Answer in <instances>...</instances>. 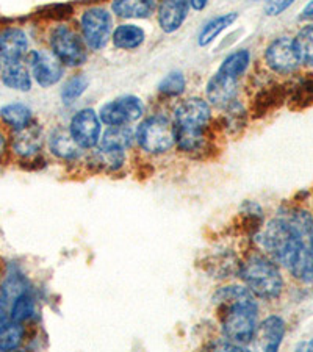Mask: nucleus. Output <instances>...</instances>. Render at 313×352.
<instances>
[{
  "label": "nucleus",
  "mask_w": 313,
  "mask_h": 352,
  "mask_svg": "<svg viewBox=\"0 0 313 352\" xmlns=\"http://www.w3.org/2000/svg\"><path fill=\"white\" fill-rule=\"evenodd\" d=\"M221 310V322L227 340L238 346L252 342L257 329V302L249 288L226 287L215 296Z\"/></svg>",
  "instance_id": "nucleus-1"
},
{
  "label": "nucleus",
  "mask_w": 313,
  "mask_h": 352,
  "mask_svg": "<svg viewBox=\"0 0 313 352\" xmlns=\"http://www.w3.org/2000/svg\"><path fill=\"white\" fill-rule=\"evenodd\" d=\"M210 107L206 100L193 98L182 102L175 110V143L182 151L196 152L206 143V129L210 122Z\"/></svg>",
  "instance_id": "nucleus-2"
},
{
  "label": "nucleus",
  "mask_w": 313,
  "mask_h": 352,
  "mask_svg": "<svg viewBox=\"0 0 313 352\" xmlns=\"http://www.w3.org/2000/svg\"><path fill=\"white\" fill-rule=\"evenodd\" d=\"M241 279L250 293L263 299H276L281 296L283 280L277 266L263 255H252L243 263L240 270Z\"/></svg>",
  "instance_id": "nucleus-3"
},
{
  "label": "nucleus",
  "mask_w": 313,
  "mask_h": 352,
  "mask_svg": "<svg viewBox=\"0 0 313 352\" xmlns=\"http://www.w3.org/2000/svg\"><path fill=\"white\" fill-rule=\"evenodd\" d=\"M259 243L266 252L271 254V257L276 262L288 268L298 249L303 246L305 240L296 235L283 219H272L261 229L259 234Z\"/></svg>",
  "instance_id": "nucleus-4"
},
{
  "label": "nucleus",
  "mask_w": 313,
  "mask_h": 352,
  "mask_svg": "<svg viewBox=\"0 0 313 352\" xmlns=\"http://www.w3.org/2000/svg\"><path fill=\"white\" fill-rule=\"evenodd\" d=\"M136 140L149 154H164L175 144L174 124L164 116L147 118L136 132Z\"/></svg>",
  "instance_id": "nucleus-5"
},
{
  "label": "nucleus",
  "mask_w": 313,
  "mask_h": 352,
  "mask_svg": "<svg viewBox=\"0 0 313 352\" xmlns=\"http://www.w3.org/2000/svg\"><path fill=\"white\" fill-rule=\"evenodd\" d=\"M50 45L63 65L80 66L87 60V45L77 32L66 25L56 27L50 36Z\"/></svg>",
  "instance_id": "nucleus-6"
},
{
  "label": "nucleus",
  "mask_w": 313,
  "mask_h": 352,
  "mask_svg": "<svg viewBox=\"0 0 313 352\" xmlns=\"http://www.w3.org/2000/svg\"><path fill=\"white\" fill-rule=\"evenodd\" d=\"M85 44L93 50L104 49L111 36V18L104 8H89L82 16Z\"/></svg>",
  "instance_id": "nucleus-7"
},
{
  "label": "nucleus",
  "mask_w": 313,
  "mask_h": 352,
  "mask_svg": "<svg viewBox=\"0 0 313 352\" xmlns=\"http://www.w3.org/2000/svg\"><path fill=\"white\" fill-rule=\"evenodd\" d=\"M144 105L135 96H124V98L108 102L100 109L102 122L108 126H129L143 116Z\"/></svg>",
  "instance_id": "nucleus-8"
},
{
  "label": "nucleus",
  "mask_w": 313,
  "mask_h": 352,
  "mask_svg": "<svg viewBox=\"0 0 313 352\" xmlns=\"http://www.w3.org/2000/svg\"><path fill=\"white\" fill-rule=\"evenodd\" d=\"M265 60L272 71L290 74L299 66L301 60L293 38L281 36L272 41L265 52Z\"/></svg>",
  "instance_id": "nucleus-9"
},
{
  "label": "nucleus",
  "mask_w": 313,
  "mask_h": 352,
  "mask_svg": "<svg viewBox=\"0 0 313 352\" xmlns=\"http://www.w3.org/2000/svg\"><path fill=\"white\" fill-rule=\"evenodd\" d=\"M69 133L82 149H91L98 144L100 136V121L96 111L85 109L76 113L71 121Z\"/></svg>",
  "instance_id": "nucleus-10"
},
{
  "label": "nucleus",
  "mask_w": 313,
  "mask_h": 352,
  "mask_svg": "<svg viewBox=\"0 0 313 352\" xmlns=\"http://www.w3.org/2000/svg\"><path fill=\"white\" fill-rule=\"evenodd\" d=\"M32 74L39 87L49 88L60 82L63 76V63L52 50H35L30 54Z\"/></svg>",
  "instance_id": "nucleus-11"
},
{
  "label": "nucleus",
  "mask_w": 313,
  "mask_h": 352,
  "mask_svg": "<svg viewBox=\"0 0 313 352\" xmlns=\"http://www.w3.org/2000/svg\"><path fill=\"white\" fill-rule=\"evenodd\" d=\"M238 80H240V77H237L235 74L219 67L218 72H216L207 83L208 100L212 102L213 105L226 107L229 102L233 100Z\"/></svg>",
  "instance_id": "nucleus-12"
},
{
  "label": "nucleus",
  "mask_w": 313,
  "mask_h": 352,
  "mask_svg": "<svg viewBox=\"0 0 313 352\" xmlns=\"http://www.w3.org/2000/svg\"><path fill=\"white\" fill-rule=\"evenodd\" d=\"M283 335H285V322L279 316H270L257 326L254 333L255 346L261 351L274 352L281 346Z\"/></svg>",
  "instance_id": "nucleus-13"
},
{
  "label": "nucleus",
  "mask_w": 313,
  "mask_h": 352,
  "mask_svg": "<svg viewBox=\"0 0 313 352\" xmlns=\"http://www.w3.org/2000/svg\"><path fill=\"white\" fill-rule=\"evenodd\" d=\"M28 49L25 33L21 28H7L0 32V61L11 63L24 58Z\"/></svg>",
  "instance_id": "nucleus-14"
},
{
  "label": "nucleus",
  "mask_w": 313,
  "mask_h": 352,
  "mask_svg": "<svg viewBox=\"0 0 313 352\" xmlns=\"http://www.w3.org/2000/svg\"><path fill=\"white\" fill-rule=\"evenodd\" d=\"M190 0H163L158 8V24L164 33L179 30L186 19Z\"/></svg>",
  "instance_id": "nucleus-15"
},
{
  "label": "nucleus",
  "mask_w": 313,
  "mask_h": 352,
  "mask_svg": "<svg viewBox=\"0 0 313 352\" xmlns=\"http://www.w3.org/2000/svg\"><path fill=\"white\" fill-rule=\"evenodd\" d=\"M43 146V130L36 124L30 122L28 126L16 130L11 147L14 154L19 157H33Z\"/></svg>",
  "instance_id": "nucleus-16"
},
{
  "label": "nucleus",
  "mask_w": 313,
  "mask_h": 352,
  "mask_svg": "<svg viewBox=\"0 0 313 352\" xmlns=\"http://www.w3.org/2000/svg\"><path fill=\"white\" fill-rule=\"evenodd\" d=\"M2 82L5 87L16 91H30L32 88V76L27 66L21 61H11V63H3Z\"/></svg>",
  "instance_id": "nucleus-17"
},
{
  "label": "nucleus",
  "mask_w": 313,
  "mask_h": 352,
  "mask_svg": "<svg viewBox=\"0 0 313 352\" xmlns=\"http://www.w3.org/2000/svg\"><path fill=\"white\" fill-rule=\"evenodd\" d=\"M49 146L52 154L58 158H63V160H74V158L80 155L82 151V147L74 141L69 130L63 129L55 130V132L50 135Z\"/></svg>",
  "instance_id": "nucleus-18"
},
{
  "label": "nucleus",
  "mask_w": 313,
  "mask_h": 352,
  "mask_svg": "<svg viewBox=\"0 0 313 352\" xmlns=\"http://www.w3.org/2000/svg\"><path fill=\"white\" fill-rule=\"evenodd\" d=\"M287 270H290L296 279L307 283L313 282V248L310 244L303 243Z\"/></svg>",
  "instance_id": "nucleus-19"
},
{
  "label": "nucleus",
  "mask_w": 313,
  "mask_h": 352,
  "mask_svg": "<svg viewBox=\"0 0 313 352\" xmlns=\"http://www.w3.org/2000/svg\"><path fill=\"white\" fill-rule=\"evenodd\" d=\"M155 8V0H113V11L121 18H147Z\"/></svg>",
  "instance_id": "nucleus-20"
},
{
  "label": "nucleus",
  "mask_w": 313,
  "mask_h": 352,
  "mask_svg": "<svg viewBox=\"0 0 313 352\" xmlns=\"http://www.w3.org/2000/svg\"><path fill=\"white\" fill-rule=\"evenodd\" d=\"M146 33L141 27L132 25V24H124L119 25L115 33H113V43L118 49L122 50H133L138 49L141 44L144 43Z\"/></svg>",
  "instance_id": "nucleus-21"
},
{
  "label": "nucleus",
  "mask_w": 313,
  "mask_h": 352,
  "mask_svg": "<svg viewBox=\"0 0 313 352\" xmlns=\"http://www.w3.org/2000/svg\"><path fill=\"white\" fill-rule=\"evenodd\" d=\"M133 130L129 126H110L107 130L104 138H102V146L104 149L110 151H121L124 152L127 147L133 143Z\"/></svg>",
  "instance_id": "nucleus-22"
},
{
  "label": "nucleus",
  "mask_w": 313,
  "mask_h": 352,
  "mask_svg": "<svg viewBox=\"0 0 313 352\" xmlns=\"http://www.w3.org/2000/svg\"><path fill=\"white\" fill-rule=\"evenodd\" d=\"M0 118L11 129L19 130L32 122V111L24 104H8L0 109Z\"/></svg>",
  "instance_id": "nucleus-23"
},
{
  "label": "nucleus",
  "mask_w": 313,
  "mask_h": 352,
  "mask_svg": "<svg viewBox=\"0 0 313 352\" xmlns=\"http://www.w3.org/2000/svg\"><path fill=\"white\" fill-rule=\"evenodd\" d=\"M237 18H238L237 13H227V14L219 16V18H215L210 22H207L201 30V33H199V38H197L199 45H208L221 32H224L227 27H230L233 22L237 21Z\"/></svg>",
  "instance_id": "nucleus-24"
},
{
  "label": "nucleus",
  "mask_w": 313,
  "mask_h": 352,
  "mask_svg": "<svg viewBox=\"0 0 313 352\" xmlns=\"http://www.w3.org/2000/svg\"><path fill=\"white\" fill-rule=\"evenodd\" d=\"M11 321L14 322H24L35 315V299L32 294L25 292L19 294L18 298L13 300V307L10 310Z\"/></svg>",
  "instance_id": "nucleus-25"
},
{
  "label": "nucleus",
  "mask_w": 313,
  "mask_h": 352,
  "mask_svg": "<svg viewBox=\"0 0 313 352\" xmlns=\"http://www.w3.org/2000/svg\"><path fill=\"white\" fill-rule=\"evenodd\" d=\"M301 63L313 66V25H307L294 38Z\"/></svg>",
  "instance_id": "nucleus-26"
},
{
  "label": "nucleus",
  "mask_w": 313,
  "mask_h": 352,
  "mask_svg": "<svg viewBox=\"0 0 313 352\" xmlns=\"http://www.w3.org/2000/svg\"><path fill=\"white\" fill-rule=\"evenodd\" d=\"M24 338V329L21 322L11 321L10 324L0 332V351H13L19 348Z\"/></svg>",
  "instance_id": "nucleus-27"
},
{
  "label": "nucleus",
  "mask_w": 313,
  "mask_h": 352,
  "mask_svg": "<svg viewBox=\"0 0 313 352\" xmlns=\"http://www.w3.org/2000/svg\"><path fill=\"white\" fill-rule=\"evenodd\" d=\"M88 87V80L85 76H74L71 80H67L61 89V99L66 105L76 102L85 93Z\"/></svg>",
  "instance_id": "nucleus-28"
},
{
  "label": "nucleus",
  "mask_w": 313,
  "mask_h": 352,
  "mask_svg": "<svg viewBox=\"0 0 313 352\" xmlns=\"http://www.w3.org/2000/svg\"><path fill=\"white\" fill-rule=\"evenodd\" d=\"M185 77L182 72H171L158 83V91L166 96H179L185 91Z\"/></svg>",
  "instance_id": "nucleus-29"
},
{
  "label": "nucleus",
  "mask_w": 313,
  "mask_h": 352,
  "mask_svg": "<svg viewBox=\"0 0 313 352\" xmlns=\"http://www.w3.org/2000/svg\"><path fill=\"white\" fill-rule=\"evenodd\" d=\"M292 102L296 109H304V107L310 105L313 102V78H305L301 82L298 87L294 88Z\"/></svg>",
  "instance_id": "nucleus-30"
},
{
  "label": "nucleus",
  "mask_w": 313,
  "mask_h": 352,
  "mask_svg": "<svg viewBox=\"0 0 313 352\" xmlns=\"http://www.w3.org/2000/svg\"><path fill=\"white\" fill-rule=\"evenodd\" d=\"M25 280L22 279L19 274H10L7 277V280L3 283V289H2V296L7 300H14L19 294L25 293Z\"/></svg>",
  "instance_id": "nucleus-31"
},
{
  "label": "nucleus",
  "mask_w": 313,
  "mask_h": 352,
  "mask_svg": "<svg viewBox=\"0 0 313 352\" xmlns=\"http://www.w3.org/2000/svg\"><path fill=\"white\" fill-rule=\"evenodd\" d=\"M294 0H265V13L268 16H277L285 11Z\"/></svg>",
  "instance_id": "nucleus-32"
},
{
  "label": "nucleus",
  "mask_w": 313,
  "mask_h": 352,
  "mask_svg": "<svg viewBox=\"0 0 313 352\" xmlns=\"http://www.w3.org/2000/svg\"><path fill=\"white\" fill-rule=\"evenodd\" d=\"M11 322V314L8 309V300L3 296L0 298V332Z\"/></svg>",
  "instance_id": "nucleus-33"
},
{
  "label": "nucleus",
  "mask_w": 313,
  "mask_h": 352,
  "mask_svg": "<svg viewBox=\"0 0 313 352\" xmlns=\"http://www.w3.org/2000/svg\"><path fill=\"white\" fill-rule=\"evenodd\" d=\"M207 2H208V0H190L191 7L195 10H204V8H206Z\"/></svg>",
  "instance_id": "nucleus-34"
},
{
  "label": "nucleus",
  "mask_w": 313,
  "mask_h": 352,
  "mask_svg": "<svg viewBox=\"0 0 313 352\" xmlns=\"http://www.w3.org/2000/svg\"><path fill=\"white\" fill-rule=\"evenodd\" d=\"M303 16H304V18H312V16H313V0L305 5V8L303 11Z\"/></svg>",
  "instance_id": "nucleus-35"
},
{
  "label": "nucleus",
  "mask_w": 313,
  "mask_h": 352,
  "mask_svg": "<svg viewBox=\"0 0 313 352\" xmlns=\"http://www.w3.org/2000/svg\"><path fill=\"white\" fill-rule=\"evenodd\" d=\"M5 146H7V143H5V136H3V133L0 132V157L3 155V152H5Z\"/></svg>",
  "instance_id": "nucleus-36"
},
{
  "label": "nucleus",
  "mask_w": 313,
  "mask_h": 352,
  "mask_svg": "<svg viewBox=\"0 0 313 352\" xmlns=\"http://www.w3.org/2000/svg\"><path fill=\"white\" fill-rule=\"evenodd\" d=\"M309 349L313 351V338H312V342H310V344H309Z\"/></svg>",
  "instance_id": "nucleus-37"
},
{
  "label": "nucleus",
  "mask_w": 313,
  "mask_h": 352,
  "mask_svg": "<svg viewBox=\"0 0 313 352\" xmlns=\"http://www.w3.org/2000/svg\"><path fill=\"white\" fill-rule=\"evenodd\" d=\"M310 246L313 248V234H312V236H310Z\"/></svg>",
  "instance_id": "nucleus-38"
},
{
  "label": "nucleus",
  "mask_w": 313,
  "mask_h": 352,
  "mask_svg": "<svg viewBox=\"0 0 313 352\" xmlns=\"http://www.w3.org/2000/svg\"><path fill=\"white\" fill-rule=\"evenodd\" d=\"M0 71H2V61H0Z\"/></svg>",
  "instance_id": "nucleus-39"
}]
</instances>
